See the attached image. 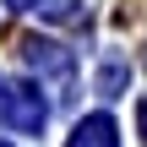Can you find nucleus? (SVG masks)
<instances>
[{"instance_id": "1", "label": "nucleus", "mask_w": 147, "mask_h": 147, "mask_svg": "<svg viewBox=\"0 0 147 147\" xmlns=\"http://www.w3.org/2000/svg\"><path fill=\"white\" fill-rule=\"evenodd\" d=\"M5 98H11V120H16V131H38V125H44V104L33 98V87H11Z\"/></svg>"}, {"instance_id": "2", "label": "nucleus", "mask_w": 147, "mask_h": 147, "mask_svg": "<svg viewBox=\"0 0 147 147\" xmlns=\"http://www.w3.org/2000/svg\"><path fill=\"white\" fill-rule=\"evenodd\" d=\"M71 147H115V125H109L104 115H93V120H82V125H76Z\"/></svg>"}, {"instance_id": "3", "label": "nucleus", "mask_w": 147, "mask_h": 147, "mask_svg": "<svg viewBox=\"0 0 147 147\" xmlns=\"http://www.w3.org/2000/svg\"><path fill=\"white\" fill-rule=\"evenodd\" d=\"M142 142H147V104H142Z\"/></svg>"}, {"instance_id": "4", "label": "nucleus", "mask_w": 147, "mask_h": 147, "mask_svg": "<svg viewBox=\"0 0 147 147\" xmlns=\"http://www.w3.org/2000/svg\"><path fill=\"white\" fill-rule=\"evenodd\" d=\"M11 5H27V0H11Z\"/></svg>"}]
</instances>
